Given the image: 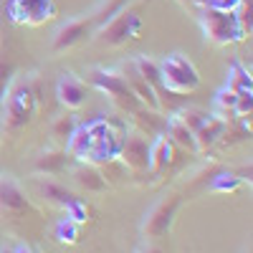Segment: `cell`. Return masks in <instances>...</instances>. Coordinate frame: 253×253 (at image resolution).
<instances>
[{"instance_id":"obj_20","label":"cell","mask_w":253,"mask_h":253,"mask_svg":"<svg viewBox=\"0 0 253 253\" xmlns=\"http://www.w3.org/2000/svg\"><path fill=\"white\" fill-rule=\"evenodd\" d=\"M76 117L66 114V117H58L53 124H51V137L56 142V147H61V150H66V144L71 139V134L76 132Z\"/></svg>"},{"instance_id":"obj_6","label":"cell","mask_w":253,"mask_h":253,"mask_svg":"<svg viewBox=\"0 0 253 253\" xmlns=\"http://www.w3.org/2000/svg\"><path fill=\"white\" fill-rule=\"evenodd\" d=\"M139 33H142V20H139L137 10L124 5L96 31V41L101 46H122L124 41L137 38Z\"/></svg>"},{"instance_id":"obj_9","label":"cell","mask_w":253,"mask_h":253,"mask_svg":"<svg viewBox=\"0 0 253 253\" xmlns=\"http://www.w3.org/2000/svg\"><path fill=\"white\" fill-rule=\"evenodd\" d=\"M10 13L18 23H43L53 18V0H10Z\"/></svg>"},{"instance_id":"obj_2","label":"cell","mask_w":253,"mask_h":253,"mask_svg":"<svg viewBox=\"0 0 253 253\" xmlns=\"http://www.w3.org/2000/svg\"><path fill=\"white\" fill-rule=\"evenodd\" d=\"M0 104H3V124H5V129L8 132L23 129V126L33 119L36 104H38L33 81L31 79H13L5 86V94H3V99H0Z\"/></svg>"},{"instance_id":"obj_28","label":"cell","mask_w":253,"mask_h":253,"mask_svg":"<svg viewBox=\"0 0 253 253\" xmlns=\"http://www.w3.org/2000/svg\"><path fill=\"white\" fill-rule=\"evenodd\" d=\"M8 74H10V66L5 61H0V99L5 94V86H8Z\"/></svg>"},{"instance_id":"obj_31","label":"cell","mask_w":253,"mask_h":253,"mask_svg":"<svg viewBox=\"0 0 253 253\" xmlns=\"http://www.w3.org/2000/svg\"><path fill=\"white\" fill-rule=\"evenodd\" d=\"M190 3H195L198 8H208V5H213V0H190Z\"/></svg>"},{"instance_id":"obj_14","label":"cell","mask_w":253,"mask_h":253,"mask_svg":"<svg viewBox=\"0 0 253 253\" xmlns=\"http://www.w3.org/2000/svg\"><path fill=\"white\" fill-rule=\"evenodd\" d=\"M225 124L228 119L225 117H218V114H210L200 126H198V132H195V142H198V152H205L210 150V147H215L223 129H225Z\"/></svg>"},{"instance_id":"obj_16","label":"cell","mask_w":253,"mask_h":253,"mask_svg":"<svg viewBox=\"0 0 253 253\" xmlns=\"http://www.w3.org/2000/svg\"><path fill=\"white\" fill-rule=\"evenodd\" d=\"M172 155H175V142L167 134L155 137V142H150V170L162 172L167 165H172V160H175Z\"/></svg>"},{"instance_id":"obj_24","label":"cell","mask_w":253,"mask_h":253,"mask_svg":"<svg viewBox=\"0 0 253 253\" xmlns=\"http://www.w3.org/2000/svg\"><path fill=\"white\" fill-rule=\"evenodd\" d=\"M246 137H248V129H246V122H243L241 126H233V124H225V129H223V134H220L218 144H223V147H233V144L243 142Z\"/></svg>"},{"instance_id":"obj_29","label":"cell","mask_w":253,"mask_h":253,"mask_svg":"<svg viewBox=\"0 0 253 253\" xmlns=\"http://www.w3.org/2000/svg\"><path fill=\"white\" fill-rule=\"evenodd\" d=\"M243 0H213L215 8H223V10H238V5Z\"/></svg>"},{"instance_id":"obj_32","label":"cell","mask_w":253,"mask_h":253,"mask_svg":"<svg viewBox=\"0 0 253 253\" xmlns=\"http://www.w3.org/2000/svg\"><path fill=\"white\" fill-rule=\"evenodd\" d=\"M13 253H33V251H31V248H28V246H18V248H15V251H13Z\"/></svg>"},{"instance_id":"obj_1","label":"cell","mask_w":253,"mask_h":253,"mask_svg":"<svg viewBox=\"0 0 253 253\" xmlns=\"http://www.w3.org/2000/svg\"><path fill=\"white\" fill-rule=\"evenodd\" d=\"M126 5V0H107V3H101L94 13H89V15H84V18H74V20H69V23H63L58 31H56V36H53V51L58 53V51H66V48H71V46H76L79 41H84V38H89V36H94L107 20L117 13V10H122Z\"/></svg>"},{"instance_id":"obj_12","label":"cell","mask_w":253,"mask_h":253,"mask_svg":"<svg viewBox=\"0 0 253 253\" xmlns=\"http://www.w3.org/2000/svg\"><path fill=\"white\" fill-rule=\"evenodd\" d=\"M28 208L31 203L23 193V187L10 175H0V210H5V213H23Z\"/></svg>"},{"instance_id":"obj_21","label":"cell","mask_w":253,"mask_h":253,"mask_svg":"<svg viewBox=\"0 0 253 253\" xmlns=\"http://www.w3.org/2000/svg\"><path fill=\"white\" fill-rule=\"evenodd\" d=\"M38 187H41V195H43L46 200H51V203H56V205L69 208V205H74V203H76V195H74V193H69V190L63 187V185H56V182L46 180V182H41Z\"/></svg>"},{"instance_id":"obj_5","label":"cell","mask_w":253,"mask_h":253,"mask_svg":"<svg viewBox=\"0 0 253 253\" xmlns=\"http://www.w3.org/2000/svg\"><path fill=\"white\" fill-rule=\"evenodd\" d=\"M86 84H91L101 94H107L112 99V104H117L122 112H137L142 107V101L134 96V91L126 86L122 71H109V69L94 66L86 71Z\"/></svg>"},{"instance_id":"obj_17","label":"cell","mask_w":253,"mask_h":253,"mask_svg":"<svg viewBox=\"0 0 253 253\" xmlns=\"http://www.w3.org/2000/svg\"><path fill=\"white\" fill-rule=\"evenodd\" d=\"M66 165H69V152L61 150V147H51V150H43V152L36 157L33 170L41 172V175H56Z\"/></svg>"},{"instance_id":"obj_13","label":"cell","mask_w":253,"mask_h":253,"mask_svg":"<svg viewBox=\"0 0 253 253\" xmlns=\"http://www.w3.org/2000/svg\"><path fill=\"white\" fill-rule=\"evenodd\" d=\"M71 180L81 190H86V193H104V190L109 187V182L104 180V175H101V170H99L96 165H91V162L76 165L74 170H71Z\"/></svg>"},{"instance_id":"obj_25","label":"cell","mask_w":253,"mask_h":253,"mask_svg":"<svg viewBox=\"0 0 253 253\" xmlns=\"http://www.w3.org/2000/svg\"><path fill=\"white\" fill-rule=\"evenodd\" d=\"M236 101H238V91H233L230 86H225V89H220V91L215 94V107H218L220 114H228V112L233 114Z\"/></svg>"},{"instance_id":"obj_22","label":"cell","mask_w":253,"mask_h":253,"mask_svg":"<svg viewBox=\"0 0 253 253\" xmlns=\"http://www.w3.org/2000/svg\"><path fill=\"white\" fill-rule=\"evenodd\" d=\"M175 117H177V119H180V122L187 126L190 132L195 134V132H198V126H200V124H203V122H205L210 114H208L205 109H200V107H182V109H180Z\"/></svg>"},{"instance_id":"obj_26","label":"cell","mask_w":253,"mask_h":253,"mask_svg":"<svg viewBox=\"0 0 253 253\" xmlns=\"http://www.w3.org/2000/svg\"><path fill=\"white\" fill-rule=\"evenodd\" d=\"M56 236H58V241H63V243H74L76 241V236H79V223L76 220H71V218H66V220H61V225H58V230H56Z\"/></svg>"},{"instance_id":"obj_18","label":"cell","mask_w":253,"mask_h":253,"mask_svg":"<svg viewBox=\"0 0 253 253\" xmlns=\"http://www.w3.org/2000/svg\"><path fill=\"white\" fill-rule=\"evenodd\" d=\"M165 134L170 137L177 147H182V150H187V152H198V142H195V134L187 129V126L172 114L170 119H167V124H165Z\"/></svg>"},{"instance_id":"obj_27","label":"cell","mask_w":253,"mask_h":253,"mask_svg":"<svg viewBox=\"0 0 253 253\" xmlns=\"http://www.w3.org/2000/svg\"><path fill=\"white\" fill-rule=\"evenodd\" d=\"M251 109H253V96H251V91H238V101H236L233 114H236L238 119H246V117H251Z\"/></svg>"},{"instance_id":"obj_30","label":"cell","mask_w":253,"mask_h":253,"mask_svg":"<svg viewBox=\"0 0 253 253\" xmlns=\"http://www.w3.org/2000/svg\"><path fill=\"white\" fill-rule=\"evenodd\" d=\"M137 253H165L162 248H157V246H142Z\"/></svg>"},{"instance_id":"obj_11","label":"cell","mask_w":253,"mask_h":253,"mask_svg":"<svg viewBox=\"0 0 253 253\" xmlns=\"http://www.w3.org/2000/svg\"><path fill=\"white\" fill-rule=\"evenodd\" d=\"M122 76H124V81H126V86L134 91V96L142 101V107H147V109H157V112L162 109L160 94L155 91L152 84H147V81L142 79V74L134 69V63H132V61H129V63H124Z\"/></svg>"},{"instance_id":"obj_7","label":"cell","mask_w":253,"mask_h":253,"mask_svg":"<svg viewBox=\"0 0 253 253\" xmlns=\"http://www.w3.org/2000/svg\"><path fill=\"white\" fill-rule=\"evenodd\" d=\"M182 205V198L177 193H167L165 198H160L142 220V236L144 238H162L170 233V228L175 223V215Z\"/></svg>"},{"instance_id":"obj_10","label":"cell","mask_w":253,"mask_h":253,"mask_svg":"<svg viewBox=\"0 0 253 253\" xmlns=\"http://www.w3.org/2000/svg\"><path fill=\"white\" fill-rule=\"evenodd\" d=\"M56 96L66 109H79L89 99V84L81 81L74 74H61V79L56 84Z\"/></svg>"},{"instance_id":"obj_4","label":"cell","mask_w":253,"mask_h":253,"mask_svg":"<svg viewBox=\"0 0 253 253\" xmlns=\"http://www.w3.org/2000/svg\"><path fill=\"white\" fill-rule=\"evenodd\" d=\"M160 63V76H162V89H167L170 94H190L200 86V76L198 69L193 66L185 53L175 51L170 56H165Z\"/></svg>"},{"instance_id":"obj_3","label":"cell","mask_w":253,"mask_h":253,"mask_svg":"<svg viewBox=\"0 0 253 253\" xmlns=\"http://www.w3.org/2000/svg\"><path fill=\"white\" fill-rule=\"evenodd\" d=\"M198 20H200L205 41H210V43H215V46L241 43L248 36L241 26L236 10H223V8H215V5H208V8H200Z\"/></svg>"},{"instance_id":"obj_19","label":"cell","mask_w":253,"mask_h":253,"mask_svg":"<svg viewBox=\"0 0 253 253\" xmlns=\"http://www.w3.org/2000/svg\"><path fill=\"white\" fill-rule=\"evenodd\" d=\"M132 63H134V69L142 74V79L155 86L157 94L165 91V89H162V76H160V63H157L155 58H150V56H137Z\"/></svg>"},{"instance_id":"obj_8","label":"cell","mask_w":253,"mask_h":253,"mask_svg":"<svg viewBox=\"0 0 253 253\" xmlns=\"http://www.w3.org/2000/svg\"><path fill=\"white\" fill-rule=\"evenodd\" d=\"M117 157L129 172H144L150 170V139L139 132H129L122 137Z\"/></svg>"},{"instance_id":"obj_15","label":"cell","mask_w":253,"mask_h":253,"mask_svg":"<svg viewBox=\"0 0 253 253\" xmlns=\"http://www.w3.org/2000/svg\"><path fill=\"white\" fill-rule=\"evenodd\" d=\"M134 117V124H137V132L144 134L147 139H155L160 134H165V124H167V117H162L157 109H147V107H139L137 112H132Z\"/></svg>"},{"instance_id":"obj_23","label":"cell","mask_w":253,"mask_h":253,"mask_svg":"<svg viewBox=\"0 0 253 253\" xmlns=\"http://www.w3.org/2000/svg\"><path fill=\"white\" fill-rule=\"evenodd\" d=\"M228 86L233 91H251V74L241 66V63H233L230 66V74H228Z\"/></svg>"}]
</instances>
